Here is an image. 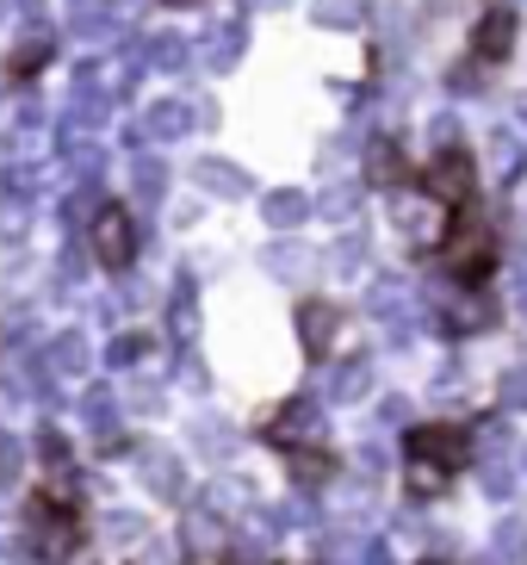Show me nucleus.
I'll return each instance as SVG.
<instances>
[{
	"instance_id": "obj_1",
	"label": "nucleus",
	"mask_w": 527,
	"mask_h": 565,
	"mask_svg": "<svg viewBox=\"0 0 527 565\" xmlns=\"http://www.w3.org/2000/svg\"><path fill=\"white\" fill-rule=\"evenodd\" d=\"M404 460H410V484L429 498V491H441V484L472 460V441H465V429H453V423H422V429H410V441H404Z\"/></svg>"
},
{
	"instance_id": "obj_2",
	"label": "nucleus",
	"mask_w": 527,
	"mask_h": 565,
	"mask_svg": "<svg viewBox=\"0 0 527 565\" xmlns=\"http://www.w3.org/2000/svg\"><path fill=\"white\" fill-rule=\"evenodd\" d=\"M25 522H32V541L44 559H63L68 547H82V491L68 484H37V498L25 503Z\"/></svg>"
},
{
	"instance_id": "obj_3",
	"label": "nucleus",
	"mask_w": 527,
	"mask_h": 565,
	"mask_svg": "<svg viewBox=\"0 0 527 565\" xmlns=\"http://www.w3.org/2000/svg\"><path fill=\"white\" fill-rule=\"evenodd\" d=\"M87 249H94L99 267H112V274L137 262V224H131V212H125L118 200H106L94 212V224H87Z\"/></svg>"
},
{
	"instance_id": "obj_4",
	"label": "nucleus",
	"mask_w": 527,
	"mask_h": 565,
	"mask_svg": "<svg viewBox=\"0 0 527 565\" xmlns=\"http://www.w3.org/2000/svg\"><path fill=\"white\" fill-rule=\"evenodd\" d=\"M447 262H453V274H460L465 286H484L496 274V236H491V224H478V217H465L460 231L447 236Z\"/></svg>"
},
{
	"instance_id": "obj_5",
	"label": "nucleus",
	"mask_w": 527,
	"mask_h": 565,
	"mask_svg": "<svg viewBox=\"0 0 527 565\" xmlns=\"http://www.w3.org/2000/svg\"><path fill=\"white\" fill-rule=\"evenodd\" d=\"M422 193H429L434 205H447V212H460V205L472 200V156H465V150H441L429 162V174H422Z\"/></svg>"
},
{
	"instance_id": "obj_6",
	"label": "nucleus",
	"mask_w": 527,
	"mask_h": 565,
	"mask_svg": "<svg viewBox=\"0 0 527 565\" xmlns=\"http://www.w3.org/2000/svg\"><path fill=\"white\" fill-rule=\"evenodd\" d=\"M335 330H342V311H335L330 299H304L298 305V335H304V349L311 354H330Z\"/></svg>"
},
{
	"instance_id": "obj_7",
	"label": "nucleus",
	"mask_w": 527,
	"mask_h": 565,
	"mask_svg": "<svg viewBox=\"0 0 527 565\" xmlns=\"http://www.w3.org/2000/svg\"><path fill=\"white\" fill-rule=\"evenodd\" d=\"M509 44H515V13H484L478 19V32H472V51L484 56V63H496V56H509Z\"/></svg>"
},
{
	"instance_id": "obj_8",
	"label": "nucleus",
	"mask_w": 527,
	"mask_h": 565,
	"mask_svg": "<svg viewBox=\"0 0 527 565\" xmlns=\"http://www.w3.org/2000/svg\"><path fill=\"white\" fill-rule=\"evenodd\" d=\"M521 168H527L521 137H496V181H521Z\"/></svg>"
},
{
	"instance_id": "obj_9",
	"label": "nucleus",
	"mask_w": 527,
	"mask_h": 565,
	"mask_svg": "<svg viewBox=\"0 0 527 565\" xmlns=\"http://www.w3.org/2000/svg\"><path fill=\"white\" fill-rule=\"evenodd\" d=\"M366 168H373V181H397V174H404V156H397V143H373Z\"/></svg>"
},
{
	"instance_id": "obj_10",
	"label": "nucleus",
	"mask_w": 527,
	"mask_h": 565,
	"mask_svg": "<svg viewBox=\"0 0 527 565\" xmlns=\"http://www.w3.org/2000/svg\"><path fill=\"white\" fill-rule=\"evenodd\" d=\"M496 317V305H460V311H447V330H484V323H491Z\"/></svg>"
},
{
	"instance_id": "obj_11",
	"label": "nucleus",
	"mask_w": 527,
	"mask_h": 565,
	"mask_svg": "<svg viewBox=\"0 0 527 565\" xmlns=\"http://www.w3.org/2000/svg\"><path fill=\"white\" fill-rule=\"evenodd\" d=\"M292 472L298 479H323V472H335L330 454H292Z\"/></svg>"
},
{
	"instance_id": "obj_12",
	"label": "nucleus",
	"mask_w": 527,
	"mask_h": 565,
	"mask_svg": "<svg viewBox=\"0 0 527 565\" xmlns=\"http://www.w3.org/2000/svg\"><path fill=\"white\" fill-rule=\"evenodd\" d=\"M37 68H44V44H25V51H19L13 63H7V75L19 82V75H37Z\"/></svg>"
},
{
	"instance_id": "obj_13",
	"label": "nucleus",
	"mask_w": 527,
	"mask_h": 565,
	"mask_svg": "<svg viewBox=\"0 0 527 565\" xmlns=\"http://www.w3.org/2000/svg\"><path fill=\"white\" fill-rule=\"evenodd\" d=\"M168 7H198V0H168Z\"/></svg>"
},
{
	"instance_id": "obj_14",
	"label": "nucleus",
	"mask_w": 527,
	"mask_h": 565,
	"mask_svg": "<svg viewBox=\"0 0 527 565\" xmlns=\"http://www.w3.org/2000/svg\"><path fill=\"white\" fill-rule=\"evenodd\" d=\"M422 565H447V559H422Z\"/></svg>"
}]
</instances>
